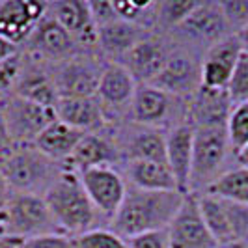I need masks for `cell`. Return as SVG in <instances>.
Listing matches in <instances>:
<instances>
[{"label":"cell","instance_id":"6da1fadb","mask_svg":"<svg viewBox=\"0 0 248 248\" xmlns=\"http://www.w3.org/2000/svg\"><path fill=\"white\" fill-rule=\"evenodd\" d=\"M186 194L179 190H142L127 186V194L110 230L124 239L146 232L166 230L177 215Z\"/></svg>","mask_w":248,"mask_h":248},{"label":"cell","instance_id":"7a4b0ae2","mask_svg":"<svg viewBox=\"0 0 248 248\" xmlns=\"http://www.w3.org/2000/svg\"><path fill=\"white\" fill-rule=\"evenodd\" d=\"M43 198L63 233L78 237L90 230H95L101 215L88 198L78 172L71 166L63 164L60 175L54 179Z\"/></svg>","mask_w":248,"mask_h":248},{"label":"cell","instance_id":"3957f363","mask_svg":"<svg viewBox=\"0 0 248 248\" xmlns=\"http://www.w3.org/2000/svg\"><path fill=\"white\" fill-rule=\"evenodd\" d=\"M62 168L63 164L50 161L34 144L10 146L0 151V172L13 192L45 196Z\"/></svg>","mask_w":248,"mask_h":248},{"label":"cell","instance_id":"277c9868","mask_svg":"<svg viewBox=\"0 0 248 248\" xmlns=\"http://www.w3.org/2000/svg\"><path fill=\"white\" fill-rule=\"evenodd\" d=\"M235 155L230 146L226 125H202L194 127L192 144V172H190V194H202L224 175Z\"/></svg>","mask_w":248,"mask_h":248},{"label":"cell","instance_id":"5b68a950","mask_svg":"<svg viewBox=\"0 0 248 248\" xmlns=\"http://www.w3.org/2000/svg\"><path fill=\"white\" fill-rule=\"evenodd\" d=\"M0 218L4 222L6 235L17 237L21 241L49 233H63L62 228L54 220L45 198L37 194L13 192Z\"/></svg>","mask_w":248,"mask_h":248},{"label":"cell","instance_id":"8992f818","mask_svg":"<svg viewBox=\"0 0 248 248\" xmlns=\"http://www.w3.org/2000/svg\"><path fill=\"white\" fill-rule=\"evenodd\" d=\"M2 112L12 146L34 144L36 138L49 127L56 118V108L41 107L34 101L10 93L2 97Z\"/></svg>","mask_w":248,"mask_h":248},{"label":"cell","instance_id":"52a82bcc","mask_svg":"<svg viewBox=\"0 0 248 248\" xmlns=\"http://www.w3.org/2000/svg\"><path fill=\"white\" fill-rule=\"evenodd\" d=\"M177 110L186 112V101L166 93L153 84H138L133 105L129 108L131 122L142 127L168 131L179 125L174 118Z\"/></svg>","mask_w":248,"mask_h":248},{"label":"cell","instance_id":"ba28073f","mask_svg":"<svg viewBox=\"0 0 248 248\" xmlns=\"http://www.w3.org/2000/svg\"><path fill=\"white\" fill-rule=\"evenodd\" d=\"M105 65L88 54H75L73 58L58 63L54 84L58 99H75V97H95L99 88L101 75Z\"/></svg>","mask_w":248,"mask_h":248},{"label":"cell","instance_id":"9c48e42d","mask_svg":"<svg viewBox=\"0 0 248 248\" xmlns=\"http://www.w3.org/2000/svg\"><path fill=\"white\" fill-rule=\"evenodd\" d=\"M174 30L186 43L203 47V52L233 34L220 2H200L196 10Z\"/></svg>","mask_w":248,"mask_h":248},{"label":"cell","instance_id":"30bf717a","mask_svg":"<svg viewBox=\"0 0 248 248\" xmlns=\"http://www.w3.org/2000/svg\"><path fill=\"white\" fill-rule=\"evenodd\" d=\"M78 177L97 213L112 222L127 194L124 175L114 166H97L78 172Z\"/></svg>","mask_w":248,"mask_h":248},{"label":"cell","instance_id":"8fae6325","mask_svg":"<svg viewBox=\"0 0 248 248\" xmlns=\"http://www.w3.org/2000/svg\"><path fill=\"white\" fill-rule=\"evenodd\" d=\"M137 88L138 82L127 71L125 65H122L120 62L105 63L95 97L101 103L108 124L118 120V116L129 114Z\"/></svg>","mask_w":248,"mask_h":248},{"label":"cell","instance_id":"7c38bea8","mask_svg":"<svg viewBox=\"0 0 248 248\" xmlns=\"http://www.w3.org/2000/svg\"><path fill=\"white\" fill-rule=\"evenodd\" d=\"M166 232L170 248H217V241L202 217L196 194H186Z\"/></svg>","mask_w":248,"mask_h":248},{"label":"cell","instance_id":"4fadbf2b","mask_svg":"<svg viewBox=\"0 0 248 248\" xmlns=\"http://www.w3.org/2000/svg\"><path fill=\"white\" fill-rule=\"evenodd\" d=\"M151 84L188 101L202 86V60H196L188 50H172L164 69Z\"/></svg>","mask_w":248,"mask_h":248},{"label":"cell","instance_id":"5bb4252c","mask_svg":"<svg viewBox=\"0 0 248 248\" xmlns=\"http://www.w3.org/2000/svg\"><path fill=\"white\" fill-rule=\"evenodd\" d=\"M47 15V2L39 0H2L0 2V36L15 45L26 43L37 23Z\"/></svg>","mask_w":248,"mask_h":248},{"label":"cell","instance_id":"9a60e30c","mask_svg":"<svg viewBox=\"0 0 248 248\" xmlns=\"http://www.w3.org/2000/svg\"><path fill=\"white\" fill-rule=\"evenodd\" d=\"M243 49L235 34L218 41L202 54V86L226 90Z\"/></svg>","mask_w":248,"mask_h":248},{"label":"cell","instance_id":"2e32d148","mask_svg":"<svg viewBox=\"0 0 248 248\" xmlns=\"http://www.w3.org/2000/svg\"><path fill=\"white\" fill-rule=\"evenodd\" d=\"M26 43L30 50L43 60H58L62 63L78 54V45L73 36L49 13L37 23Z\"/></svg>","mask_w":248,"mask_h":248},{"label":"cell","instance_id":"e0dca14e","mask_svg":"<svg viewBox=\"0 0 248 248\" xmlns=\"http://www.w3.org/2000/svg\"><path fill=\"white\" fill-rule=\"evenodd\" d=\"M47 13L73 36L78 47H95L99 43L97 25L84 0H58L47 2Z\"/></svg>","mask_w":248,"mask_h":248},{"label":"cell","instance_id":"ac0fdd59","mask_svg":"<svg viewBox=\"0 0 248 248\" xmlns=\"http://www.w3.org/2000/svg\"><path fill=\"white\" fill-rule=\"evenodd\" d=\"M170 52L172 50H168L159 37L149 34L129 52H125L120 58V63L127 67V71L135 77L138 84H151L164 69Z\"/></svg>","mask_w":248,"mask_h":248},{"label":"cell","instance_id":"d6986e66","mask_svg":"<svg viewBox=\"0 0 248 248\" xmlns=\"http://www.w3.org/2000/svg\"><path fill=\"white\" fill-rule=\"evenodd\" d=\"M125 162L155 161L166 162V131L133 124L125 129L122 142H116Z\"/></svg>","mask_w":248,"mask_h":248},{"label":"cell","instance_id":"ffe728a7","mask_svg":"<svg viewBox=\"0 0 248 248\" xmlns=\"http://www.w3.org/2000/svg\"><path fill=\"white\" fill-rule=\"evenodd\" d=\"M192 144L194 127L190 124H179L166 131V164L183 194H190Z\"/></svg>","mask_w":248,"mask_h":248},{"label":"cell","instance_id":"44dd1931","mask_svg":"<svg viewBox=\"0 0 248 248\" xmlns=\"http://www.w3.org/2000/svg\"><path fill=\"white\" fill-rule=\"evenodd\" d=\"M233 108L226 90H209L200 86L198 92L186 101V124L192 127L202 125H226Z\"/></svg>","mask_w":248,"mask_h":248},{"label":"cell","instance_id":"7402d4cb","mask_svg":"<svg viewBox=\"0 0 248 248\" xmlns=\"http://www.w3.org/2000/svg\"><path fill=\"white\" fill-rule=\"evenodd\" d=\"M56 118L63 124L71 125L82 133H103L108 120L97 97H75V99H58Z\"/></svg>","mask_w":248,"mask_h":248},{"label":"cell","instance_id":"603a6c76","mask_svg":"<svg viewBox=\"0 0 248 248\" xmlns=\"http://www.w3.org/2000/svg\"><path fill=\"white\" fill-rule=\"evenodd\" d=\"M116 161H122L116 142L103 133H88L75 148L67 166H71L77 172H82L97 166H112Z\"/></svg>","mask_w":248,"mask_h":248},{"label":"cell","instance_id":"cb8c5ba5","mask_svg":"<svg viewBox=\"0 0 248 248\" xmlns=\"http://www.w3.org/2000/svg\"><path fill=\"white\" fill-rule=\"evenodd\" d=\"M86 133L75 129L71 125L63 124L60 120H54L52 124L36 138L34 146H36L45 157H49L50 161L65 162L71 159L75 148L78 146V142L82 140Z\"/></svg>","mask_w":248,"mask_h":248},{"label":"cell","instance_id":"d4e9b609","mask_svg":"<svg viewBox=\"0 0 248 248\" xmlns=\"http://www.w3.org/2000/svg\"><path fill=\"white\" fill-rule=\"evenodd\" d=\"M99 34V45L103 52L116 56L118 60L124 56L125 52L133 49L137 43L149 36V32L144 26H138L135 23H129L124 19H118L114 23H108L105 26L97 28ZM116 60V62H118Z\"/></svg>","mask_w":248,"mask_h":248},{"label":"cell","instance_id":"484cf974","mask_svg":"<svg viewBox=\"0 0 248 248\" xmlns=\"http://www.w3.org/2000/svg\"><path fill=\"white\" fill-rule=\"evenodd\" d=\"M125 174L131 186H137L142 190H179L174 174L166 162H125Z\"/></svg>","mask_w":248,"mask_h":248},{"label":"cell","instance_id":"4316f807","mask_svg":"<svg viewBox=\"0 0 248 248\" xmlns=\"http://www.w3.org/2000/svg\"><path fill=\"white\" fill-rule=\"evenodd\" d=\"M13 93L28 101H34L41 107H49V108H56L58 105V92L54 84V77L36 67L28 71L21 67V75H19Z\"/></svg>","mask_w":248,"mask_h":248},{"label":"cell","instance_id":"83f0119b","mask_svg":"<svg viewBox=\"0 0 248 248\" xmlns=\"http://www.w3.org/2000/svg\"><path fill=\"white\" fill-rule=\"evenodd\" d=\"M205 192L213 194V196H218V198L241 203V205H248V168L232 166Z\"/></svg>","mask_w":248,"mask_h":248},{"label":"cell","instance_id":"f1b7e54d","mask_svg":"<svg viewBox=\"0 0 248 248\" xmlns=\"http://www.w3.org/2000/svg\"><path fill=\"white\" fill-rule=\"evenodd\" d=\"M226 131L233 155L241 153L248 146V103L235 105L226 122Z\"/></svg>","mask_w":248,"mask_h":248},{"label":"cell","instance_id":"f546056e","mask_svg":"<svg viewBox=\"0 0 248 248\" xmlns=\"http://www.w3.org/2000/svg\"><path fill=\"white\" fill-rule=\"evenodd\" d=\"M198 0H168L157 4V19L162 25L175 28L179 26L190 13L196 10Z\"/></svg>","mask_w":248,"mask_h":248},{"label":"cell","instance_id":"4dcf8cb0","mask_svg":"<svg viewBox=\"0 0 248 248\" xmlns=\"http://www.w3.org/2000/svg\"><path fill=\"white\" fill-rule=\"evenodd\" d=\"M75 241L77 248H129L127 239L105 228L90 230L82 235L75 237Z\"/></svg>","mask_w":248,"mask_h":248},{"label":"cell","instance_id":"1f68e13d","mask_svg":"<svg viewBox=\"0 0 248 248\" xmlns=\"http://www.w3.org/2000/svg\"><path fill=\"white\" fill-rule=\"evenodd\" d=\"M228 97L232 101V105H241L248 103V54L243 52L241 58L237 60V65L232 73V78L228 82Z\"/></svg>","mask_w":248,"mask_h":248},{"label":"cell","instance_id":"d6a6232c","mask_svg":"<svg viewBox=\"0 0 248 248\" xmlns=\"http://www.w3.org/2000/svg\"><path fill=\"white\" fill-rule=\"evenodd\" d=\"M220 6L233 34L248 25V0H228V2H220Z\"/></svg>","mask_w":248,"mask_h":248},{"label":"cell","instance_id":"836d02e7","mask_svg":"<svg viewBox=\"0 0 248 248\" xmlns=\"http://www.w3.org/2000/svg\"><path fill=\"white\" fill-rule=\"evenodd\" d=\"M21 248H77V241L67 233H49L25 239Z\"/></svg>","mask_w":248,"mask_h":248},{"label":"cell","instance_id":"e575fe53","mask_svg":"<svg viewBox=\"0 0 248 248\" xmlns=\"http://www.w3.org/2000/svg\"><path fill=\"white\" fill-rule=\"evenodd\" d=\"M21 56H13V58H8L4 62H0V95L4 93H13L15 90V84L19 80V75H21Z\"/></svg>","mask_w":248,"mask_h":248},{"label":"cell","instance_id":"d590c367","mask_svg":"<svg viewBox=\"0 0 248 248\" xmlns=\"http://www.w3.org/2000/svg\"><path fill=\"white\" fill-rule=\"evenodd\" d=\"M127 245L129 248H170V241H168L166 230H155V232H146L140 235L129 237Z\"/></svg>","mask_w":248,"mask_h":248},{"label":"cell","instance_id":"8d00e7d4","mask_svg":"<svg viewBox=\"0 0 248 248\" xmlns=\"http://www.w3.org/2000/svg\"><path fill=\"white\" fill-rule=\"evenodd\" d=\"M88 8H90L92 19L97 25V28L120 19L116 13V8H114V2H88Z\"/></svg>","mask_w":248,"mask_h":248},{"label":"cell","instance_id":"74e56055","mask_svg":"<svg viewBox=\"0 0 248 248\" xmlns=\"http://www.w3.org/2000/svg\"><path fill=\"white\" fill-rule=\"evenodd\" d=\"M12 196H13V188L10 186V183L6 181L4 174L0 172V215L6 211V207H8Z\"/></svg>","mask_w":248,"mask_h":248},{"label":"cell","instance_id":"f35d334b","mask_svg":"<svg viewBox=\"0 0 248 248\" xmlns=\"http://www.w3.org/2000/svg\"><path fill=\"white\" fill-rule=\"evenodd\" d=\"M17 54H19V47L13 41L6 39L4 36H0V62H4L8 58H13Z\"/></svg>","mask_w":248,"mask_h":248},{"label":"cell","instance_id":"ab89813d","mask_svg":"<svg viewBox=\"0 0 248 248\" xmlns=\"http://www.w3.org/2000/svg\"><path fill=\"white\" fill-rule=\"evenodd\" d=\"M12 146V140L8 137V129H6V122H4V112H2V97H0V151L8 149Z\"/></svg>","mask_w":248,"mask_h":248},{"label":"cell","instance_id":"60d3db41","mask_svg":"<svg viewBox=\"0 0 248 248\" xmlns=\"http://www.w3.org/2000/svg\"><path fill=\"white\" fill-rule=\"evenodd\" d=\"M21 239H17V237H12V235H2L0 237V248H19L21 247Z\"/></svg>","mask_w":248,"mask_h":248},{"label":"cell","instance_id":"b9f144b4","mask_svg":"<svg viewBox=\"0 0 248 248\" xmlns=\"http://www.w3.org/2000/svg\"><path fill=\"white\" fill-rule=\"evenodd\" d=\"M237 39H239V43H241V49H243V52H247L248 54V25L243 26L239 32L235 34Z\"/></svg>","mask_w":248,"mask_h":248},{"label":"cell","instance_id":"7bdbcfd3","mask_svg":"<svg viewBox=\"0 0 248 248\" xmlns=\"http://www.w3.org/2000/svg\"><path fill=\"white\" fill-rule=\"evenodd\" d=\"M235 162L237 166H243V168H248V146L241 153H237L235 155Z\"/></svg>","mask_w":248,"mask_h":248},{"label":"cell","instance_id":"ee69618b","mask_svg":"<svg viewBox=\"0 0 248 248\" xmlns=\"http://www.w3.org/2000/svg\"><path fill=\"white\" fill-rule=\"evenodd\" d=\"M217 248H248V241H230L224 245H217Z\"/></svg>","mask_w":248,"mask_h":248},{"label":"cell","instance_id":"f6af8a7d","mask_svg":"<svg viewBox=\"0 0 248 248\" xmlns=\"http://www.w3.org/2000/svg\"><path fill=\"white\" fill-rule=\"evenodd\" d=\"M6 235V230H4V222H2V218H0V237Z\"/></svg>","mask_w":248,"mask_h":248},{"label":"cell","instance_id":"bcb514c9","mask_svg":"<svg viewBox=\"0 0 248 248\" xmlns=\"http://www.w3.org/2000/svg\"><path fill=\"white\" fill-rule=\"evenodd\" d=\"M19 248H21V247H19Z\"/></svg>","mask_w":248,"mask_h":248}]
</instances>
